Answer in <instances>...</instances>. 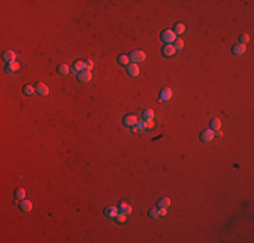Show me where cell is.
Returning <instances> with one entry per match:
<instances>
[{
    "mask_svg": "<svg viewBox=\"0 0 254 243\" xmlns=\"http://www.w3.org/2000/svg\"><path fill=\"white\" fill-rule=\"evenodd\" d=\"M176 38H177L176 34L173 33V30H170V29H166L161 33V40L166 45H172L176 40Z\"/></svg>",
    "mask_w": 254,
    "mask_h": 243,
    "instance_id": "1",
    "label": "cell"
},
{
    "mask_svg": "<svg viewBox=\"0 0 254 243\" xmlns=\"http://www.w3.org/2000/svg\"><path fill=\"white\" fill-rule=\"evenodd\" d=\"M129 57H130V60L133 61L134 64H138V62L145 61V58H146V54H145L143 51H141V50H134V51H131V53L129 54Z\"/></svg>",
    "mask_w": 254,
    "mask_h": 243,
    "instance_id": "2",
    "label": "cell"
},
{
    "mask_svg": "<svg viewBox=\"0 0 254 243\" xmlns=\"http://www.w3.org/2000/svg\"><path fill=\"white\" fill-rule=\"evenodd\" d=\"M138 116L134 115V114H130V115H126L123 118V124L127 126V127H134V126H137L138 123Z\"/></svg>",
    "mask_w": 254,
    "mask_h": 243,
    "instance_id": "3",
    "label": "cell"
},
{
    "mask_svg": "<svg viewBox=\"0 0 254 243\" xmlns=\"http://www.w3.org/2000/svg\"><path fill=\"white\" fill-rule=\"evenodd\" d=\"M3 61H6L7 64H11V62L16 61V53L12 50H6L3 53Z\"/></svg>",
    "mask_w": 254,
    "mask_h": 243,
    "instance_id": "4",
    "label": "cell"
},
{
    "mask_svg": "<svg viewBox=\"0 0 254 243\" xmlns=\"http://www.w3.org/2000/svg\"><path fill=\"white\" fill-rule=\"evenodd\" d=\"M83 70H85V62L84 61H76L73 64V66H72V69H70V72L73 74H79Z\"/></svg>",
    "mask_w": 254,
    "mask_h": 243,
    "instance_id": "5",
    "label": "cell"
},
{
    "mask_svg": "<svg viewBox=\"0 0 254 243\" xmlns=\"http://www.w3.org/2000/svg\"><path fill=\"white\" fill-rule=\"evenodd\" d=\"M176 51H177V50H176V49L173 47V45H165V46L162 47V50H161L162 56L168 57V58H169V57H173L174 54H176Z\"/></svg>",
    "mask_w": 254,
    "mask_h": 243,
    "instance_id": "6",
    "label": "cell"
},
{
    "mask_svg": "<svg viewBox=\"0 0 254 243\" xmlns=\"http://www.w3.org/2000/svg\"><path fill=\"white\" fill-rule=\"evenodd\" d=\"M214 138H215V132L212 130H204L200 134V139L203 142H211Z\"/></svg>",
    "mask_w": 254,
    "mask_h": 243,
    "instance_id": "7",
    "label": "cell"
},
{
    "mask_svg": "<svg viewBox=\"0 0 254 243\" xmlns=\"http://www.w3.org/2000/svg\"><path fill=\"white\" fill-rule=\"evenodd\" d=\"M172 96H173V92H172L170 88H164L160 92V101H168L170 100Z\"/></svg>",
    "mask_w": 254,
    "mask_h": 243,
    "instance_id": "8",
    "label": "cell"
},
{
    "mask_svg": "<svg viewBox=\"0 0 254 243\" xmlns=\"http://www.w3.org/2000/svg\"><path fill=\"white\" fill-rule=\"evenodd\" d=\"M139 66L138 64H129L127 65V73H129V76H131V77H137V76L139 74Z\"/></svg>",
    "mask_w": 254,
    "mask_h": 243,
    "instance_id": "9",
    "label": "cell"
},
{
    "mask_svg": "<svg viewBox=\"0 0 254 243\" xmlns=\"http://www.w3.org/2000/svg\"><path fill=\"white\" fill-rule=\"evenodd\" d=\"M19 69H20V64H19V62H16V61L6 65V73H8V74L16 73V72L19 70Z\"/></svg>",
    "mask_w": 254,
    "mask_h": 243,
    "instance_id": "10",
    "label": "cell"
},
{
    "mask_svg": "<svg viewBox=\"0 0 254 243\" xmlns=\"http://www.w3.org/2000/svg\"><path fill=\"white\" fill-rule=\"evenodd\" d=\"M118 213H119L118 207H108V208L104 209V215H106L107 218H110V219H115Z\"/></svg>",
    "mask_w": 254,
    "mask_h": 243,
    "instance_id": "11",
    "label": "cell"
},
{
    "mask_svg": "<svg viewBox=\"0 0 254 243\" xmlns=\"http://www.w3.org/2000/svg\"><path fill=\"white\" fill-rule=\"evenodd\" d=\"M19 208H20V211H23V212H31V209H33V202L30 200H20Z\"/></svg>",
    "mask_w": 254,
    "mask_h": 243,
    "instance_id": "12",
    "label": "cell"
},
{
    "mask_svg": "<svg viewBox=\"0 0 254 243\" xmlns=\"http://www.w3.org/2000/svg\"><path fill=\"white\" fill-rule=\"evenodd\" d=\"M35 92H38L41 96H47L49 94V88L43 83H38L35 85Z\"/></svg>",
    "mask_w": 254,
    "mask_h": 243,
    "instance_id": "13",
    "label": "cell"
},
{
    "mask_svg": "<svg viewBox=\"0 0 254 243\" xmlns=\"http://www.w3.org/2000/svg\"><path fill=\"white\" fill-rule=\"evenodd\" d=\"M92 78V73L89 70H83L81 73H79V81L80 83H88Z\"/></svg>",
    "mask_w": 254,
    "mask_h": 243,
    "instance_id": "14",
    "label": "cell"
},
{
    "mask_svg": "<svg viewBox=\"0 0 254 243\" xmlns=\"http://www.w3.org/2000/svg\"><path fill=\"white\" fill-rule=\"evenodd\" d=\"M118 209H119L120 213H124V215H127V216H129L131 212H133V208H131V205L127 204V202H120V205L118 207Z\"/></svg>",
    "mask_w": 254,
    "mask_h": 243,
    "instance_id": "15",
    "label": "cell"
},
{
    "mask_svg": "<svg viewBox=\"0 0 254 243\" xmlns=\"http://www.w3.org/2000/svg\"><path fill=\"white\" fill-rule=\"evenodd\" d=\"M231 51H233L234 54H237V56H242V54L246 51V46H245V45H241V43L234 45L233 49H231Z\"/></svg>",
    "mask_w": 254,
    "mask_h": 243,
    "instance_id": "16",
    "label": "cell"
},
{
    "mask_svg": "<svg viewBox=\"0 0 254 243\" xmlns=\"http://www.w3.org/2000/svg\"><path fill=\"white\" fill-rule=\"evenodd\" d=\"M157 207L158 208H169L170 207V200L168 197H164V199H160L157 201Z\"/></svg>",
    "mask_w": 254,
    "mask_h": 243,
    "instance_id": "17",
    "label": "cell"
},
{
    "mask_svg": "<svg viewBox=\"0 0 254 243\" xmlns=\"http://www.w3.org/2000/svg\"><path fill=\"white\" fill-rule=\"evenodd\" d=\"M173 33L176 35H181L185 33V24L184 23H176L174 24V29H173Z\"/></svg>",
    "mask_w": 254,
    "mask_h": 243,
    "instance_id": "18",
    "label": "cell"
},
{
    "mask_svg": "<svg viewBox=\"0 0 254 243\" xmlns=\"http://www.w3.org/2000/svg\"><path fill=\"white\" fill-rule=\"evenodd\" d=\"M210 124H211V130H212V131H218V130L220 128V126H222V122L218 118H214V119L211 120Z\"/></svg>",
    "mask_w": 254,
    "mask_h": 243,
    "instance_id": "19",
    "label": "cell"
},
{
    "mask_svg": "<svg viewBox=\"0 0 254 243\" xmlns=\"http://www.w3.org/2000/svg\"><path fill=\"white\" fill-rule=\"evenodd\" d=\"M26 197V191L23 188H18L15 191V199L16 200H25Z\"/></svg>",
    "mask_w": 254,
    "mask_h": 243,
    "instance_id": "20",
    "label": "cell"
},
{
    "mask_svg": "<svg viewBox=\"0 0 254 243\" xmlns=\"http://www.w3.org/2000/svg\"><path fill=\"white\" fill-rule=\"evenodd\" d=\"M118 62H119V65L127 66V65H129V62H130V57L126 56V54H122V56L118 57Z\"/></svg>",
    "mask_w": 254,
    "mask_h": 243,
    "instance_id": "21",
    "label": "cell"
},
{
    "mask_svg": "<svg viewBox=\"0 0 254 243\" xmlns=\"http://www.w3.org/2000/svg\"><path fill=\"white\" fill-rule=\"evenodd\" d=\"M142 118H143V120L146 122V120H153V118H154V112H153V110H146L142 114Z\"/></svg>",
    "mask_w": 254,
    "mask_h": 243,
    "instance_id": "22",
    "label": "cell"
},
{
    "mask_svg": "<svg viewBox=\"0 0 254 243\" xmlns=\"http://www.w3.org/2000/svg\"><path fill=\"white\" fill-rule=\"evenodd\" d=\"M57 70H58V73L62 74V76H65V74H68V73H69V72H70L69 66L65 65V64H62V65L58 66V68H57Z\"/></svg>",
    "mask_w": 254,
    "mask_h": 243,
    "instance_id": "23",
    "label": "cell"
},
{
    "mask_svg": "<svg viewBox=\"0 0 254 243\" xmlns=\"http://www.w3.org/2000/svg\"><path fill=\"white\" fill-rule=\"evenodd\" d=\"M34 92H35V87H33V85H25L23 87V93L26 96H31Z\"/></svg>",
    "mask_w": 254,
    "mask_h": 243,
    "instance_id": "24",
    "label": "cell"
},
{
    "mask_svg": "<svg viewBox=\"0 0 254 243\" xmlns=\"http://www.w3.org/2000/svg\"><path fill=\"white\" fill-rule=\"evenodd\" d=\"M115 222L118 223V224H123V223H126L127 222V215H124V213H118L116 215V218H115Z\"/></svg>",
    "mask_w": 254,
    "mask_h": 243,
    "instance_id": "25",
    "label": "cell"
},
{
    "mask_svg": "<svg viewBox=\"0 0 254 243\" xmlns=\"http://www.w3.org/2000/svg\"><path fill=\"white\" fill-rule=\"evenodd\" d=\"M172 45H173V47L176 49V50H181V49L184 47V40L181 38H176V40Z\"/></svg>",
    "mask_w": 254,
    "mask_h": 243,
    "instance_id": "26",
    "label": "cell"
},
{
    "mask_svg": "<svg viewBox=\"0 0 254 243\" xmlns=\"http://www.w3.org/2000/svg\"><path fill=\"white\" fill-rule=\"evenodd\" d=\"M135 127L138 128L139 132H142V131H145V130L147 128V124H146V122H145V120H138V123H137Z\"/></svg>",
    "mask_w": 254,
    "mask_h": 243,
    "instance_id": "27",
    "label": "cell"
},
{
    "mask_svg": "<svg viewBox=\"0 0 254 243\" xmlns=\"http://www.w3.org/2000/svg\"><path fill=\"white\" fill-rule=\"evenodd\" d=\"M149 216H150L152 219H158L160 218V212H158L157 208H153V209L149 211Z\"/></svg>",
    "mask_w": 254,
    "mask_h": 243,
    "instance_id": "28",
    "label": "cell"
},
{
    "mask_svg": "<svg viewBox=\"0 0 254 243\" xmlns=\"http://www.w3.org/2000/svg\"><path fill=\"white\" fill-rule=\"evenodd\" d=\"M239 40H241V45H245V46H246L249 43V40H250V38H249L247 34H242L241 37H239Z\"/></svg>",
    "mask_w": 254,
    "mask_h": 243,
    "instance_id": "29",
    "label": "cell"
},
{
    "mask_svg": "<svg viewBox=\"0 0 254 243\" xmlns=\"http://www.w3.org/2000/svg\"><path fill=\"white\" fill-rule=\"evenodd\" d=\"M84 62H85V70H89L91 72V70L93 69V62L91 61V60H85Z\"/></svg>",
    "mask_w": 254,
    "mask_h": 243,
    "instance_id": "30",
    "label": "cell"
},
{
    "mask_svg": "<svg viewBox=\"0 0 254 243\" xmlns=\"http://www.w3.org/2000/svg\"><path fill=\"white\" fill-rule=\"evenodd\" d=\"M158 212H160V216H166L168 211H166V208H160L158 209Z\"/></svg>",
    "mask_w": 254,
    "mask_h": 243,
    "instance_id": "31",
    "label": "cell"
},
{
    "mask_svg": "<svg viewBox=\"0 0 254 243\" xmlns=\"http://www.w3.org/2000/svg\"><path fill=\"white\" fill-rule=\"evenodd\" d=\"M146 124H147V128H153L154 127V122L153 120H146Z\"/></svg>",
    "mask_w": 254,
    "mask_h": 243,
    "instance_id": "32",
    "label": "cell"
},
{
    "mask_svg": "<svg viewBox=\"0 0 254 243\" xmlns=\"http://www.w3.org/2000/svg\"><path fill=\"white\" fill-rule=\"evenodd\" d=\"M215 137H218V138H220V137H222V132H220V131H218V132H215Z\"/></svg>",
    "mask_w": 254,
    "mask_h": 243,
    "instance_id": "33",
    "label": "cell"
}]
</instances>
